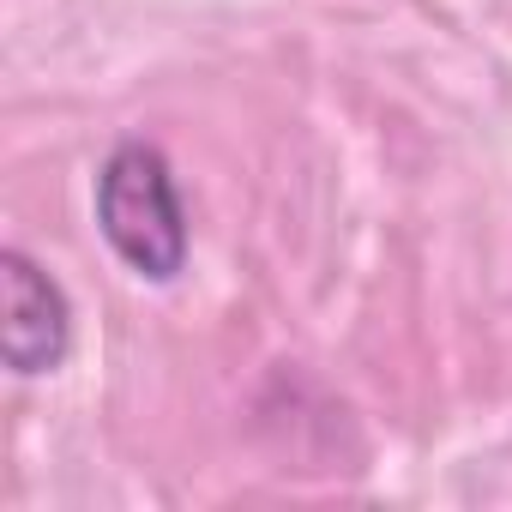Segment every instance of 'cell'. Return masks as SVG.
<instances>
[{
  "label": "cell",
  "instance_id": "2",
  "mask_svg": "<svg viewBox=\"0 0 512 512\" xmlns=\"http://www.w3.org/2000/svg\"><path fill=\"white\" fill-rule=\"evenodd\" d=\"M0 296H7V320H0V350L19 380L55 374L73 350V302L67 290L31 260L25 247L0 253Z\"/></svg>",
  "mask_w": 512,
  "mask_h": 512
},
{
  "label": "cell",
  "instance_id": "1",
  "mask_svg": "<svg viewBox=\"0 0 512 512\" xmlns=\"http://www.w3.org/2000/svg\"><path fill=\"white\" fill-rule=\"evenodd\" d=\"M97 229L115 247V260L127 272H139L145 284H175L187 266V211H181V187L169 175V157L145 139H121L103 169H97Z\"/></svg>",
  "mask_w": 512,
  "mask_h": 512
}]
</instances>
